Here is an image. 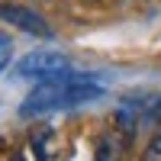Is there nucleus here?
Masks as SVG:
<instances>
[{
    "label": "nucleus",
    "mask_w": 161,
    "mask_h": 161,
    "mask_svg": "<svg viewBox=\"0 0 161 161\" xmlns=\"http://www.w3.org/2000/svg\"><path fill=\"white\" fill-rule=\"evenodd\" d=\"M97 97H103V87L97 80H90L77 71H64L58 77L39 80L29 90V97L23 100L19 113L23 116H42V113H55V110H68V106L97 100Z\"/></svg>",
    "instance_id": "1"
},
{
    "label": "nucleus",
    "mask_w": 161,
    "mask_h": 161,
    "mask_svg": "<svg viewBox=\"0 0 161 161\" xmlns=\"http://www.w3.org/2000/svg\"><path fill=\"white\" fill-rule=\"evenodd\" d=\"M64 71H71V61L68 55L61 52H29L16 61L13 74L16 77H39V80H48V77H58Z\"/></svg>",
    "instance_id": "2"
},
{
    "label": "nucleus",
    "mask_w": 161,
    "mask_h": 161,
    "mask_svg": "<svg viewBox=\"0 0 161 161\" xmlns=\"http://www.w3.org/2000/svg\"><path fill=\"white\" fill-rule=\"evenodd\" d=\"M0 16H3L10 26L29 32V36H39V39H52V26L39 16L36 10H26V7H16V3H0Z\"/></svg>",
    "instance_id": "3"
},
{
    "label": "nucleus",
    "mask_w": 161,
    "mask_h": 161,
    "mask_svg": "<svg viewBox=\"0 0 161 161\" xmlns=\"http://www.w3.org/2000/svg\"><path fill=\"white\" fill-rule=\"evenodd\" d=\"M142 161H161V132L152 136V142H148V148H145Z\"/></svg>",
    "instance_id": "4"
},
{
    "label": "nucleus",
    "mask_w": 161,
    "mask_h": 161,
    "mask_svg": "<svg viewBox=\"0 0 161 161\" xmlns=\"http://www.w3.org/2000/svg\"><path fill=\"white\" fill-rule=\"evenodd\" d=\"M10 55H13V42L0 32V74L7 71V64H10Z\"/></svg>",
    "instance_id": "5"
},
{
    "label": "nucleus",
    "mask_w": 161,
    "mask_h": 161,
    "mask_svg": "<svg viewBox=\"0 0 161 161\" xmlns=\"http://www.w3.org/2000/svg\"><path fill=\"white\" fill-rule=\"evenodd\" d=\"M116 145H110V139H103L100 142V148H97V161H116Z\"/></svg>",
    "instance_id": "6"
},
{
    "label": "nucleus",
    "mask_w": 161,
    "mask_h": 161,
    "mask_svg": "<svg viewBox=\"0 0 161 161\" xmlns=\"http://www.w3.org/2000/svg\"><path fill=\"white\" fill-rule=\"evenodd\" d=\"M148 116H152V119H161V97H158V100L152 103V110H148Z\"/></svg>",
    "instance_id": "7"
}]
</instances>
